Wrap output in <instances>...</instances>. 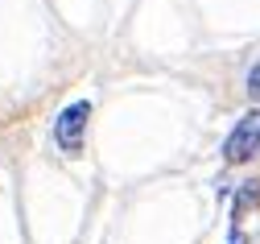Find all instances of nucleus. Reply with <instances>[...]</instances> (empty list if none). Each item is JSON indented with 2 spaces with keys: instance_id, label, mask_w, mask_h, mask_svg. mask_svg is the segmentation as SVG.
I'll use <instances>...</instances> for the list:
<instances>
[{
  "instance_id": "1",
  "label": "nucleus",
  "mask_w": 260,
  "mask_h": 244,
  "mask_svg": "<svg viewBox=\"0 0 260 244\" xmlns=\"http://www.w3.org/2000/svg\"><path fill=\"white\" fill-rule=\"evenodd\" d=\"M256 153H260V108H252L248 116H240L236 128L227 132V141H223V157L232 166H244Z\"/></svg>"
},
{
  "instance_id": "2",
  "label": "nucleus",
  "mask_w": 260,
  "mask_h": 244,
  "mask_svg": "<svg viewBox=\"0 0 260 244\" xmlns=\"http://www.w3.org/2000/svg\"><path fill=\"white\" fill-rule=\"evenodd\" d=\"M87 120H91V103L75 99L71 108H62L54 120V141L62 153H79L83 149V137H87Z\"/></svg>"
},
{
  "instance_id": "3",
  "label": "nucleus",
  "mask_w": 260,
  "mask_h": 244,
  "mask_svg": "<svg viewBox=\"0 0 260 244\" xmlns=\"http://www.w3.org/2000/svg\"><path fill=\"white\" fill-rule=\"evenodd\" d=\"M248 95H252V99H260V62L248 71Z\"/></svg>"
},
{
  "instance_id": "4",
  "label": "nucleus",
  "mask_w": 260,
  "mask_h": 244,
  "mask_svg": "<svg viewBox=\"0 0 260 244\" xmlns=\"http://www.w3.org/2000/svg\"><path fill=\"white\" fill-rule=\"evenodd\" d=\"M232 244H244V236H240V232H236V236H232Z\"/></svg>"
}]
</instances>
